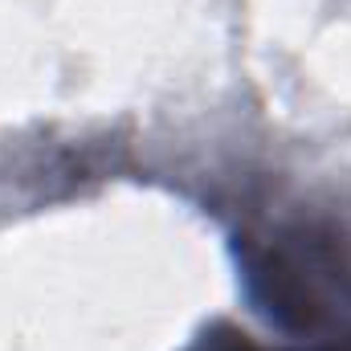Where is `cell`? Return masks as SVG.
Masks as SVG:
<instances>
[{
	"instance_id": "6da1fadb",
	"label": "cell",
	"mask_w": 351,
	"mask_h": 351,
	"mask_svg": "<svg viewBox=\"0 0 351 351\" xmlns=\"http://www.w3.org/2000/svg\"><path fill=\"white\" fill-rule=\"evenodd\" d=\"M258 245L262 254L250 269L254 278H265L278 311H298L302 323H315L331 302H351V241L343 229L286 225Z\"/></svg>"
},
{
	"instance_id": "7a4b0ae2",
	"label": "cell",
	"mask_w": 351,
	"mask_h": 351,
	"mask_svg": "<svg viewBox=\"0 0 351 351\" xmlns=\"http://www.w3.org/2000/svg\"><path fill=\"white\" fill-rule=\"evenodd\" d=\"M192 351H274V348H262V343H254L250 335H237V331H213V335H204L200 343ZM327 351H351V343L348 348H327Z\"/></svg>"
}]
</instances>
